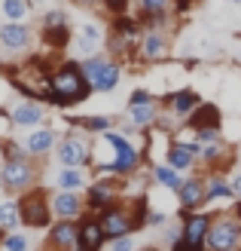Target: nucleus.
I'll return each instance as SVG.
<instances>
[{"mask_svg": "<svg viewBox=\"0 0 241 251\" xmlns=\"http://www.w3.org/2000/svg\"><path fill=\"white\" fill-rule=\"evenodd\" d=\"M73 126L88 132V135H104V132H110L113 126H116V117H101V114L98 117H77Z\"/></svg>", "mask_w": 241, "mask_h": 251, "instance_id": "28", "label": "nucleus"}, {"mask_svg": "<svg viewBox=\"0 0 241 251\" xmlns=\"http://www.w3.org/2000/svg\"><path fill=\"white\" fill-rule=\"evenodd\" d=\"M73 40L70 34V25H58V28H43V43L52 46V49H65Z\"/></svg>", "mask_w": 241, "mask_h": 251, "instance_id": "30", "label": "nucleus"}, {"mask_svg": "<svg viewBox=\"0 0 241 251\" xmlns=\"http://www.w3.org/2000/svg\"><path fill=\"white\" fill-rule=\"evenodd\" d=\"M159 104L168 110L174 120H186V117L201 104V95H198L196 89H177V92H171V95H162Z\"/></svg>", "mask_w": 241, "mask_h": 251, "instance_id": "16", "label": "nucleus"}, {"mask_svg": "<svg viewBox=\"0 0 241 251\" xmlns=\"http://www.w3.org/2000/svg\"><path fill=\"white\" fill-rule=\"evenodd\" d=\"M55 187H58V190H83V187H86V175H83V169H77V166H65V169L55 175Z\"/></svg>", "mask_w": 241, "mask_h": 251, "instance_id": "29", "label": "nucleus"}, {"mask_svg": "<svg viewBox=\"0 0 241 251\" xmlns=\"http://www.w3.org/2000/svg\"><path fill=\"white\" fill-rule=\"evenodd\" d=\"M168 221L171 218L165 215V211H150V215H147V227H165Z\"/></svg>", "mask_w": 241, "mask_h": 251, "instance_id": "40", "label": "nucleus"}, {"mask_svg": "<svg viewBox=\"0 0 241 251\" xmlns=\"http://www.w3.org/2000/svg\"><path fill=\"white\" fill-rule=\"evenodd\" d=\"M49 205H52V215L55 218H70V221H80L83 211H86V199L77 190H58L49 196Z\"/></svg>", "mask_w": 241, "mask_h": 251, "instance_id": "18", "label": "nucleus"}, {"mask_svg": "<svg viewBox=\"0 0 241 251\" xmlns=\"http://www.w3.org/2000/svg\"><path fill=\"white\" fill-rule=\"evenodd\" d=\"M58 25H67V12L65 9H49V12H43L40 28H58Z\"/></svg>", "mask_w": 241, "mask_h": 251, "instance_id": "36", "label": "nucleus"}, {"mask_svg": "<svg viewBox=\"0 0 241 251\" xmlns=\"http://www.w3.org/2000/svg\"><path fill=\"white\" fill-rule=\"evenodd\" d=\"M229 159H232V150H229V144H226V141H217V144H201V156H198L201 166L223 172L226 166H229Z\"/></svg>", "mask_w": 241, "mask_h": 251, "instance_id": "23", "label": "nucleus"}, {"mask_svg": "<svg viewBox=\"0 0 241 251\" xmlns=\"http://www.w3.org/2000/svg\"><path fill=\"white\" fill-rule=\"evenodd\" d=\"M107 233L98 218H80V233H77V251H104L107 248Z\"/></svg>", "mask_w": 241, "mask_h": 251, "instance_id": "17", "label": "nucleus"}, {"mask_svg": "<svg viewBox=\"0 0 241 251\" xmlns=\"http://www.w3.org/2000/svg\"><path fill=\"white\" fill-rule=\"evenodd\" d=\"M162 239H165V245H177V242H180V224H177V227H168V224H165V227H162Z\"/></svg>", "mask_w": 241, "mask_h": 251, "instance_id": "39", "label": "nucleus"}, {"mask_svg": "<svg viewBox=\"0 0 241 251\" xmlns=\"http://www.w3.org/2000/svg\"><path fill=\"white\" fill-rule=\"evenodd\" d=\"M238 251H241V248H238Z\"/></svg>", "mask_w": 241, "mask_h": 251, "instance_id": "49", "label": "nucleus"}, {"mask_svg": "<svg viewBox=\"0 0 241 251\" xmlns=\"http://www.w3.org/2000/svg\"><path fill=\"white\" fill-rule=\"evenodd\" d=\"M28 3H31V6H37V3H43V0H28Z\"/></svg>", "mask_w": 241, "mask_h": 251, "instance_id": "47", "label": "nucleus"}, {"mask_svg": "<svg viewBox=\"0 0 241 251\" xmlns=\"http://www.w3.org/2000/svg\"><path fill=\"white\" fill-rule=\"evenodd\" d=\"M107 248L110 251H137V242L131 239V236H119V239H110Z\"/></svg>", "mask_w": 241, "mask_h": 251, "instance_id": "38", "label": "nucleus"}, {"mask_svg": "<svg viewBox=\"0 0 241 251\" xmlns=\"http://www.w3.org/2000/svg\"><path fill=\"white\" fill-rule=\"evenodd\" d=\"M80 68H83V77H86V83H88L92 92H113L119 86V80H122L119 61H113L104 52H95V55L83 58Z\"/></svg>", "mask_w": 241, "mask_h": 251, "instance_id": "3", "label": "nucleus"}, {"mask_svg": "<svg viewBox=\"0 0 241 251\" xmlns=\"http://www.w3.org/2000/svg\"><path fill=\"white\" fill-rule=\"evenodd\" d=\"M214 202H235V190L223 172L211 169V175L205 178V205H214Z\"/></svg>", "mask_w": 241, "mask_h": 251, "instance_id": "20", "label": "nucleus"}, {"mask_svg": "<svg viewBox=\"0 0 241 251\" xmlns=\"http://www.w3.org/2000/svg\"><path fill=\"white\" fill-rule=\"evenodd\" d=\"M177 202H180L183 215L186 211H198L205 205V178L198 172H189L183 178V184L177 187Z\"/></svg>", "mask_w": 241, "mask_h": 251, "instance_id": "14", "label": "nucleus"}, {"mask_svg": "<svg viewBox=\"0 0 241 251\" xmlns=\"http://www.w3.org/2000/svg\"><path fill=\"white\" fill-rule=\"evenodd\" d=\"M168 251H196V248H189V245H186V242L180 239V242H177V245H171Z\"/></svg>", "mask_w": 241, "mask_h": 251, "instance_id": "43", "label": "nucleus"}, {"mask_svg": "<svg viewBox=\"0 0 241 251\" xmlns=\"http://www.w3.org/2000/svg\"><path fill=\"white\" fill-rule=\"evenodd\" d=\"M137 251H162L159 245H144V248H137Z\"/></svg>", "mask_w": 241, "mask_h": 251, "instance_id": "45", "label": "nucleus"}, {"mask_svg": "<svg viewBox=\"0 0 241 251\" xmlns=\"http://www.w3.org/2000/svg\"><path fill=\"white\" fill-rule=\"evenodd\" d=\"M77 233H80V221L70 218H58L55 224H49V251H77Z\"/></svg>", "mask_w": 241, "mask_h": 251, "instance_id": "13", "label": "nucleus"}, {"mask_svg": "<svg viewBox=\"0 0 241 251\" xmlns=\"http://www.w3.org/2000/svg\"><path fill=\"white\" fill-rule=\"evenodd\" d=\"M153 181L159 187H165V190H174L183 184V172H177L174 166H168V162H159V166H153Z\"/></svg>", "mask_w": 241, "mask_h": 251, "instance_id": "27", "label": "nucleus"}, {"mask_svg": "<svg viewBox=\"0 0 241 251\" xmlns=\"http://www.w3.org/2000/svg\"><path fill=\"white\" fill-rule=\"evenodd\" d=\"M22 224L19 202H0V230H16Z\"/></svg>", "mask_w": 241, "mask_h": 251, "instance_id": "32", "label": "nucleus"}, {"mask_svg": "<svg viewBox=\"0 0 241 251\" xmlns=\"http://www.w3.org/2000/svg\"><path fill=\"white\" fill-rule=\"evenodd\" d=\"M229 181H232V190H235V199H241V172H235V175H232Z\"/></svg>", "mask_w": 241, "mask_h": 251, "instance_id": "41", "label": "nucleus"}, {"mask_svg": "<svg viewBox=\"0 0 241 251\" xmlns=\"http://www.w3.org/2000/svg\"><path fill=\"white\" fill-rule=\"evenodd\" d=\"M159 117H162L159 104H141V107H129V110H125V120H129L134 129H141V132H147L150 126H156Z\"/></svg>", "mask_w": 241, "mask_h": 251, "instance_id": "26", "label": "nucleus"}, {"mask_svg": "<svg viewBox=\"0 0 241 251\" xmlns=\"http://www.w3.org/2000/svg\"><path fill=\"white\" fill-rule=\"evenodd\" d=\"M46 120V110L37 104V101H22L12 107V123L22 126V129H37Z\"/></svg>", "mask_w": 241, "mask_h": 251, "instance_id": "24", "label": "nucleus"}, {"mask_svg": "<svg viewBox=\"0 0 241 251\" xmlns=\"http://www.w3.org/2000/svg\"><path fill=\"white\" fill-rule=\"evenodd\" d=\"M73 3H77V6H101V0H73Z\"/></svg>", "mask_w": 241, "mask_h": 251, "instance_id": "42", "label": "nucleus"}, {"mask_svg": "<svg viewBox=\"0 0 241 251\" xmlns=\"http://www.w3.org/2000/svg\"><path fill=\"white\" fill-rule=\"evenodd\" d=\"M31 40H34V34L24 22H3L0 25V46L6 52H24L31 46Z\"/></svg>", "mask_w": 241, "mask_h": 251, "instance_id": "19", "label": "nucleus"}, {"mask_svg": "<svg viewBox=\"0 0 241 251\" xmlns=\"http://www.w3.org/2000/svg\"><path fill=\"white\" fill-rule=\"evenodd\" d=\"M104 43H107V31L101 28L98 22H83L80 31H77V37H73V49H77L83 58L95 55Z\"/></svg>", "mask_w": 241, "mask_h": 251, "instance_id": "15", "label": "nucleus"}, {"mask_svg": "<svg viewBox=\"0 0 241 251\" xmlns=\"http://www.w3.org/2000/svg\"><path fill=\"white\" fill-rule=\"evenodd\" d=\"M131 3H134V0H101V6H104L110 16H122V12H129Z\"/></svg>", "mask_w": 241, "mask_h": 251, "instance_id": "37", "label": "nucleus"}, {"mask_svg": "<svg viewBox=\"0 0 241 251\" xmlns=\"http://www.w3.org/2000/svg\"><path fill=\"white\" fill-rule=\"evenodd\" d=\"M122 178H101V181H95L92 187H88V193H86V208L92 211V215H101L104 208H110V205H116L119 202V184Z\"/></svg>", "mask_w": 241, "mask_h": 251, "instance_id": "12", "label": "nucleus"}, {"mask_svg": "<svg viewBox=\"0 0 241 251\" xmlns=\"http://www.w3.org/2000/svg\"><path fill=\"white\" fill-rule=\"evenodd\" d=\"M58 144V135L52 129H34L28 138H24V150H28V156H46V153H52Z\"/></svg>", "mask_w": 241, "mask_h": 251, "instance_id": "22", "label": "nucleus"}, {"mask_svg": "<svg viewBox=\"0 0 241 251\" xmlns=\"http://www.w3.org/2000/svg\"><path fill=\"white\" fill-rule=\"evenodd\" d=\"M232 211H235V218H238V224H241V199H235V208H232Z\"/></svg>", "mask_w": 241, "mask_h": 251, "instance_id": "44", "label": "nucleus"}, {"mask_svg": "<svg viewBox=\"0 0 241 251\" xmlns=\"http://www.w3.org/2000/svg\"><path fill=\"white\" fill-rule=\"evenodd\" d=\"M98 221H101V227H104L107 239L134 236L137 230H144V227H141V221H137V215H134V205H125V202H116V205L104 208V211L98 215Z\"/></svg>", "mask_w": 241, "mask_h": 251, "instance_id": "6", "label": "nucleus"}, {"mask_svg": "<svg viewBox=\"0 0 241 251\" xmlns=\"http://www.w3.org/2000/svg\"><path fill=\"white\" fill-rule=\"evenodd\" d=\"M92 95L88 83L83 77V68L80 61H61V65L46 74L43 80V98L55 107H70V104H80Z\"/></svg>", "mask_w": 241, "mask_h": 251, "instance_id": "1", "label": "nucleus"}, {"mask_svg": "<svg viewBox=\"0 0 241 251\" xmlns=\"http://www.w3.org/2000/svg\"><path fill=\"white\" fill-rule=\"evenodd\" d=\"M211 224H214L211 211H201V208L198 211H186V215L180 218V239L189 248H196V251H208L205 248V239H208Z\"/></svg>", "mask_w": 241, "mask_h": 251, "instance_id": "10", "label": "nucleus"}, {"mask_svg": "<svg viewBox=\"0 0 241 251\" xmlns=\"http://www.w3.org/2000/svg\"><path fill=\"white\" fill-rule=\"evenodd\" d=\"M226 3H232V6H241V0H226Z\"/></svg>", "mask_w": 241, "mask_h": 251, "instance_id": "46", "label": "nucleus"}, {"mask_svg": "<svg viewBox=\"0 0 241 251\" xmlns=\"http://www.w3.org/2000/svg\"><path fill=\"white\" fill-rule=\"evenodd\" d=\"M186 126L193 132L198 129H211V126H223V114H220V107L217 104H211V101H201L193 114L186 117Z\"/></svg>", "mask_w": 241, "mask_h": 251, "instance_id": "21", "label": "nucleus"}, {"mask_svg": "<svg viewBox=\"0 0 241 251\" xmlns=\"http://www.w3.org/2000/svg\"><path fill=\"white\" fill-rule=\"evenodd\" d=\"M205 248L208 251H238L241 248V224L235 218V211H220V215H214Z\"/></svg>", "mask_w": 241, "mask_h": 251, "instance_id": "4", "label": "nucleus"}, {"mask_svg": "<svg viewBox=\"0 0 241 251\" xmlns=\"http://www.w3.org/2000/svg\"><path fill=\"white\" fill-rule=\"evenodd\" d=\"M0 245H3V251H28V248H31L28 236H22V233H6Z\"/></svg>", "mask_w": 241, "mask_h": 251, "instance_id": "33", "label": "nucleus"}, {"mask_svg": "<svg viewBox=\"0 0 241 251\" xmlns=\"http://www.w3.org/2000/svg\"><path fill=\"white\" fill-rule=\"evenodd\" d=\"M28 9H31L28 0H0V12L6 16V22H22L28 16Z\"/></svg>", "mask_w": 241, "mask_h": 251, "instance_id": "31", "label": "nucleus"}, {"mask_svg": "<svg viewBox=\"0 0 241 251\" xmlns=\"http://www.w3.org/2000/svg\"><path fill=\"white\" fill-rule=\"evenodd\" d=\"M134 16L141 28H171L174 0H134Z\"/></svg>", "mask_w": 241, "mask_h": 251, "instance_id": "9", "label": "nucleus"}, {"mask_svg": "<svg viewBox=\"0 0 241 251\" xmlns=\"http://www.w3.org/2000/svg\"><path fill=\"white\" fill-rule=\"evenodd\" d=\"M189 3H198V0H189Z\"/></svg>", "mask_w": 241, "mask_h": 251, "instance_id": "48", "label": "nucleus"}, {"mask_svg": "<svg viewBox=\"0 0 241 251\" xmlns=\"http://www.w3.org/2000/svg\"><path fill=\"white\" fill-rule=\"evenodd\" d=\"M165 162H168V166H174L177 172H193V169L198 166V159L183 147L180 138H174V141L168 144V150H165Z\"/></svg>", "mask_w": 241, "mask_h": 251, "instance_id": "25", "label": "nucleus"}, {"mask_svg": "<svg viewBox=\"0 0 241 251\" xmlns=\"http://www.w3.org/2000/svg\"><path fill=\"white\" fill-rule=\"evenodd\" d=\"M101 144H104L113 156L107 162H95V172L113 175V178H131V175H137V169H141V150L129 141V135L110 129V132L101 135Z\"/></svg>", "mask_w": 241, "mask_h": 251, "instance_id": "2", "label": "nucleus"}, {"mask_svg": "<svg viewBox=\"0 0 241 251\" xmlns=\"http://www.w3.org/2000/svg\"><path fill=\"white\" fill-rule=\"evenodd\" d=\"M37 181V169L31 156H16V159H6L3 169H0V184L6 187V190H16V193H24L31 190Z\"/></svg>", "mask_w": 241, "mask_h": 251, "instance_id": "7", "label": "nucleus"}, {"mask_svg": "<svg viewBox=\"0 0 241 251\" xmlns=\"http://www.w3.org/2000/svg\"><path fill=\"white\" fill-rule=\"evenodd\" d=\"M141 104H159V98L150 92V89H134L129 95V107H141Z\"/></svg>", "mask_w": 241, "mask_h": 251, "instance_id": "35", "label": "nucleus"}, {"mask_svg": "<svg viewBox=\"0 0 241 251\" xmlns=\"http://www.w3.org/2000/svg\"><path fill=\"white\" fill-rule=\"evenodd\" d=\"M171 55V31L168 28H144L137 40V58L147 65H156Z\"/></svg>", "mask_w": 241, "mask_h": 251, "instance_id": "8", "label": "nucleus"}, {"mask_svg": "<svg viewBox=\"0 0 241 251\" xmlns=\"http://www.w3.org/2000/svg\"><path fill=\"white\" fill-rule=\"evenodd\" d=\"M55 156H58L61 166H77V169H83V166L92 162L95 153H92L88 138H83V135H67V138H61V141L55 144Z\"/></svg>", "mask_w": 241, "mask_h": 251, "instance_id": "11", "label": "nucleus"}, {"mask_svg": "<svg viewBox=\"0 0 241 251\" xmlns=\"http://www.w3.org/2000/svg\"><path fill=\"white\" fill-rule=\"evenodd\" d=\"M193 135H196V141H198V144H217V141H223V126L198 129V132H193Z\"/></svg>", "mask_w": 241, "mask_h": 251, "instance_id": "34", "label": "nucleus"}, {"mask_svg": "<svg viewBox=\"0 0 241 251\" xmlns=\"http://www.w3.org/2000/svg\"><path fill=\"white\" fill-rule=\"evenodd\" d=\"M19 215H22V224L31 230H43L52 224V205H49V196L40 187H31L24 190L22 199H19Z\"/></svg>", "mask_w": 241, "mask_h": 251, "instance_id": "5", "label": "nucleus"}]
</instances>
